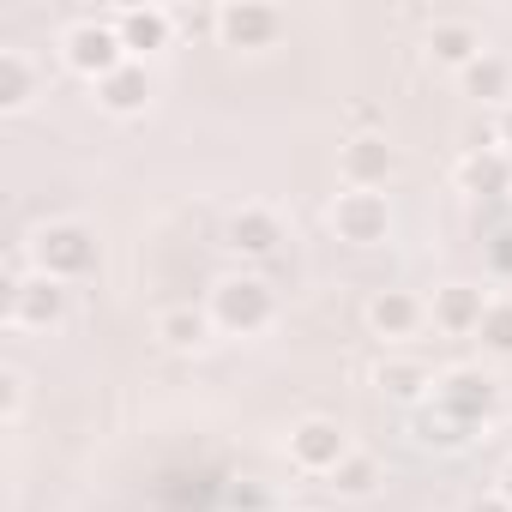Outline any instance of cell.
<instances>
[{
	"mask_svg": "<svg viewBox=\"0 0 512 512\" xmlns=\"http://www.w3.org/2000/svg\"><path fill=\"white\" fill-rule=\"evenodd\" d=\"M25 260H31V272H43V278H55V284H79V278L97 266V235H91L79 217L37 223L31 241H25Z\"/></svg>",
	"mask_w": 512,
	"mask_h": 512,
	"instance_id": "cell-1",
	"label": "cell"
},
{
	"mask_svg": "<svg viewBox=\"0 0 512 512\" xmlns=\"http://www.w3.org/2000/svg\"><path fill=\"white\" fill-rule=\"evenodd\" d=\"M205 314H211V326L229 332V338H260V332L278 320V296H272L260 278L241 272V278H217V284H211Z\"/></svg>",
	"mask_w": 512,
	"mask_h": 512,
	"instance_id": "cell-2",
	"label": "cell"
},
{
	"mask_svg": "<svg viewBox=\"0 0 512 512\" xmlns=\"http://www.w3.org/2000/svg\"><path fill=\"white\" fill-rule=\"evenodd\" d=\"M428 404H434L446 422H458L464 434H482V428L494 422L500 386H494V374H488V368H446V374L434 380Z\"/></svg>",
	"mask_w": 512,
	"mask_h": 512,
	"instance_id": "cell-3",
	"label": "cell"
},
{
	"mask_svg": "<svg viewBox=\"0 0 512 512\" xmlns=\"http://www.w3.org/2000/svg\"><path fill=\"white\" fill-rule=\"evenodd\" d=\"M61 61L79 73V79H109L115 67H127L133 55L121 49V31H115V13L109 19H97V13H85V19H73L67 31H61Z\"/></svg>",
	"mask_w": 512,
	"mask_h": 512,
	"instance_id": "cell-4",
	"label": "cell"
},
{
	"mask_svg": "<svg viewBox=\"0 0 512 512\" xmlns=\"http://www.w3.org/2000/svg\"><path fill=\"white\" fill-rule=\"evenodd\" d=\"M73 308V284H55L43 272H25L13 290H7V320L19 332H55Z\"/></svg>",
	"mask_w": 512,
	"mask_h": 512,
	"instance_id": "cell-5",
	"label": "cell"
},
{
	"mask_svg": "<svg viewBox=\"0 0 512 512\" xmlns=\"http://www.w3.org/2000/svg\"><path fill=\"white\" fill-rule=\"evenodd\" d=\"M326 223H332V235L350 241V247H380V241L392 235V205H386V193H356V187H344V193L326 205Z\"/></svg>",
	"mask_w": 512,
	"mask_h": 512,
	"instance_id": "cell-6",
	"label": "cell"
},
{
	"mask_svg": "<svg viewBox=\"0 0 512 512\" xmlns=\"http://www.w3.org/2000/svg\"><path fill=\"white\" fill-rule=\"evenodd\" d=\"M284 452H290V464H296L302 476H332L356 446H350V434H344L332 416H302V422L290 428Z\"/></svg>",
	"mask_w": 512,
	"mask_h": 512,
	"instance_id": "cell-7",
	"label": "cell"
},
{
	"mask_svg": "<svg viewBox=\"0 0 512 512\" xmlns=\"http://www.w3.org/2000/svg\"><path fill=\"white\" fill-rule=\"evenodd\" d=\"M398 175V145L386 133H350L338 145V181L356 193H380Z\"/></svg>",
	"mask_w": 512,
	"mask_h": 512,
	"instance_id": "cell-8",
	"label": "cell"
},
{
	"mask_svg": "<svg viewBox=\"0 0 512 512\" xmlns=\"http://www.w3.org/2000/svg\"><path fill=\"white\" fill-rule=\"evenodd\" d=\"M284 37V13L260 7V0H229L217 7V43L223 49H272Z\"/></svg>",
	"mask_w": 512,
	"mask_h": 512,
	"instance_id": "cell-9",
	"label": "cell"
},
{
	"mask_svg": "<svg viewBox=\"0 0 512 512\" xmlns=\"http://www.w3.org/2000/svg\"><path fill=\"white\" fill-rule=\"evenodd\" d=\"M362 320H368V332L380 344H410L428 326V302L416 290H374L368 308H362Z\"/></svg>",
	"mask_w": 512,
	"mask_h": 512,
	"instance_id": "cell-10",
	"label": "cell"
},
{
	"mask_svg": "<svg viewBox=\"0 0 512 512\" xmlns=\"http://www.w3.org/2000/svg\"><path fill=\"white\" fill-rule=\"evenodd\" d=\"M488 290L482 284H440L434 290V302H428V320L446 332V338H476V326H482V314H488Z\"/></svg>",
	"mask_w": 512,
	"mask_h": 512,
	"instance_id": "cell-11",
	"label": "cell"
},
{
	"mask_svg": "<svg viewBox=\"0 0 512 512\" xmlns=\"http://www.w3.org/2000/svg\"><path fill=\"white\" fill-rule=\"evenodd\" d=\"M229 247L241 253V260H272V253L284 247V217L272 211V205H241V211H229Z\"/></svg>",
	"mask_w": 512,
	"mask_h": 512,
	"instance_id": "cell-12",
	"label": "cell"
},
{
	"mask_svg": "<svg viewBox=\"0 0 512 512\" xmlns=\"http://www.w3.org/2000/svg\"><path fill=\"white\" fill-rule=\"evenodd\" d=\"M115 31H121V49H127L133 61H151V55H163V49L175 43L169 7H121V13H115Z\"/></svg>",
	"mask_w": 512,
	"mask_h": 512,
	"instance_id": "cell-13",
	"label": "cell"
},
{
	"mask_svg": "<svg viewBox=\"0 0 512 512\" xmlns=\"http://www.w3.org/2000/svg\"><path fill=\"white\" fill-rule=\"evenodd\" d=\"M422 49H428V61L434 67H452V73H464L488 43H482V31L470 25V19H428V37H422Z\"/></svg>",
	"mask_w": 512,
	"mask_h": 512,
	"instance_id": "cell-14",
	"label": "cell"
},
{
	"mask_svg": "<svg viewBox=\"0 0 512 512\" xmlns=\"http://www.w3.org/2000/svg\"><path fill=\"white\" fill-rule=\"evenodd\" d=\"M91 91H97V103H103L109 115H145V103H151L157 79H151V67H145V61H127V67H115L109 79H97Z\"/></svg>",
	"mask_w": 512,
	"mask_h": 512,
	"instance_id": "cell-15",
	"label": "cell"
},
{
	"mask_svg": "<svg viewBox=\"0 0 512 512\" xmlns=\"http://www.w3.org/2000/svg\"><path fill=\"white\" fill-rule=\"evenodd\" d=\"M434 368L428 362H416V356H380L374 362V386L386 392V398H398V404H428V392H434Z\"/></svg>",
	"mask_w": 512,
	"mask_h": 512,
	"instance_id": "cell-16",
	"label": "cell"
},
{
	"mask_svg": "<svg viewBox=\"0 0 512 512\" xmlns=\"http://www.w3.org/2000/svg\"><path fill=\"white\" fill-rule=\"evenodd\" d=\"M211 338H217V326H211L205 308H163L157 314V344L175 350V356H199Z\"/></svg>",
	"mask_w": 512,
	"mask_h": 512,
	"instance_id": "cell-17",
	"label": "cell"
},
{
	"mask_svg": "<svg viewBox=\"0 0 512 512\" xmlns=\"http://www.w3.org/2000/svg\"><path fill=\"white\" fill-rule=\"evenodd\" d=\"M458 85H464L470 103H506V109H512V61L494 55V49H482V55L458 73Z\"/></svg>",
	"mask_w": 512,
	"mask_h": 512,
	"instance_id": "cell-18",
	"label": "cell"
},
{
	"mask_svg": "<svg viewBox=\"0 0 512 512\" xmlns=\"http://www.w3.org/2000/svg\"><path fill=\"white\" fill-rule=\"evenodd\" d=\"M458 187L464 193H512V157L500 151V145H488V151H464L458 157Z\"/></svg>",
	"mask_w": 512,
	"mask_h": 512,
	"instance_id": "cell-19",
	"label": "cell"
},
{
	"mask_svg": "<svg viewBox=\"0 0 512 512\" xmlns=\"http://www.w3.org/2000/svg\"><path fill=\"white\" fill-rule=\"evenodd\" d=\"M43 91V73H37V61L25 55V49H0V109H25L31 97Z\"/></svg>",
	"mask_w": 512,
	"mask_h": 512,
	"instance_id": "cell-20",
	"label": "cell"
},
{
	"mask_svg": "<svg viewBox=\"0 0 512 512\" xmlns=\"http://www.w3.org/2000/svg\"><path fill=\"white\" fill-rule=\"evenodd\" d=\"M380 482H386V470H380V458H374V452H362V446H356L332 476H326V488H332V494H344V500H368Z\"/></svg>",
	"mask_w": 512,
	"mask_h": 512,
	"instance_id": "cell-21",
	"label": "cell"
},
{
	"mask_svg": "<svg viewBox=\"0 0 512 512\" xmlns=\"http://www.w3.org/2000/svg\"><path fill=\"white\" fill-rule=\"evenodd\" d=\"M476 344H482L488 356H512V296H494V302H488V314H482V326H476Z\"/></svg>",
	"mask_w": 512,
	"mask_h": 512,
	"instance_id": "cell-22",
	"label": "cell"
},
{
	"mask_svg": "<svg viewBox=\"0 0 512 512\" xmlns=\"http://www.w3.org/2000/svg\"><path fill=\"white\" fill-rule=\"evenodd\" d=\"M416 440H422V446H440V452H458L470 434H464L458 422H446L434 404H416Z\"/></svg>",
	"mask_w": 512,
	"mask_h": 512,
	"instance_id": "cell-23",
	"label": "cell"
},
{
	"mask_svg": "<svg viewBox=\"0 0 512 512\" xmlns=\"http://www.w3.org/2000/svg\"><path fill=\"white\" fill-rule=\"evenodd\" d=\"M19 416H25V374L19 368H0V422L19 428Z\"/></svg>",
	"mask_w": 512,
	"mask_h": 512,
	"instance_id": "cell-24",
	"label": "cell"
},
{
	"mask_svg": "<svg viewBox=\"0 0 512 512\" xmlns=\"http://www.w3.org/2000/svg\"><path fill=\"white\" fill-rule=\"evenodd\" d=\"M169 19H175V37H217V13L205 7H169Z\"/></svg>",
	"mask_w": 512,
	"mask_h": 512,
	"instance_id": "cell-25",
	"label": "cell"
},
{
	"mask_svg": "<svg viewBox=\"0 0 512 512\" xmlns=\"http://www.w3.org/2000/svg\"><path fill=\"white\" fill-rule=\"evenodd\" d=\"M464 512H512V500H506V494L494 488V494H476V500H470Z\"/></svg>",
	"mask_w": 512,
	"mask_h": 512,
	"instance_id": "cell-26",
	"label": "cell"
},
{
	"mask_svg": "<svg viewBox=\"0 0 512 512\" xmlns=\"http://www.w3.org/2000/svg\"><path fill=\"white\" fill-rule=\"evenodd\" d=\"M494 139H500V145H512V109L500 115V127H494Z\"/></svg>",
	"mask_w": 512,
	"mask_h": 512,
	"instance_id": "cell-27",
	"label": "cell"
},
{
	"mask_svg": "<svg viewBox=\"0 0 512 512\" xmlns=\"http://www.w3.org/2000/svg\"><path fill=\"white\" fill-rule=\"evenodd\" d=\"M500 494H506V500H512V458H506V464H500Z\"/></svg>",
	"mask_w": 512,
	"mask_h": 512,
	"instance_id": "cell-28",
	"label": "cell"
},
{
	"mask_svg": "<svg viewBox=\"0 0 512 512\" xmlns=\"http://www.w3.org/2000/svg\"><path fill=\"white\" fill-rule=\"evenodd\" d=\"M500 446H506V458H512V416L500 422Z\"/></svg>",
	"mask_w": 512,
	"mask_h": 512,
	"instance_id": "cell-29",
	"label": "cell"
}]
</instances>
